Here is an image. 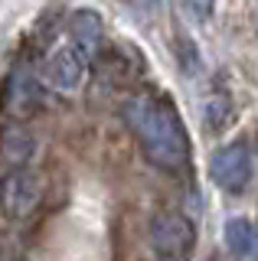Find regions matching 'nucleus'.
Instances as JSON below:
<instances>
[{"instance_id":"f257e3e1","label":"nucleus","mask_w":258,"mask_h":261,"mask_svg":"<svg viewBox=\"0 0 258 261\" xmlns=\"http://www.w3.org/2000/svg\"><path fill=\"white\" fill-rule=\"evenodd\" d=\"M121 118L131 127L147 163H154L157 170L170 176L190 173V137L170 98L134 95L121 105Z\"/></svg>"},{"instance_id":"f03ea898","label":"nucleus","mask_w":258,"mask_h":261,"mask_svg":"<svg viewBox=\"0 0 258 261\" xmlns=\"http://www.w3.org/2000/svg\"><path fill=\"white\" fill-rule=\"evenodd\" d=\"M43 202V179L30 167H10L0 176V212L10 222H27Z\"/></svg>"},{"instance_id":"7ed1b4c3","label":"nucleus","mask_w":258,"mask_h":261,"mask_svg":"<svg viewBox=\"0 0 258 261\" xmlns=\"http://www.w3.org/2000/svg\"><path fill=\"white\" fill-rule=\"evenodd\" d=\"M147 242L164 261H183L196 248V225L183 212H157L150 219Z\"/></svg>"},{"instance_id":"20e7f679","label":"nucleus","mask_w":258,"mask_h":261,"mask_svg":"<svg viewBox=\"0 0 258 261\" xmlns=\"http://www.w3.org/2000/svg\"><path fill=\"white\" fill-rule=\"evenodd\" d=\"M255 176V163H252V150L245 141H232L213 150L209 157V179L229 196H242L248 190Z\"/></svg>"},{"instance_id":"39448f33","label":"nucleus","mask_w":258,"mask_h":261,"mask_svg":"<svg viewBox=\"0 0 258 261\" xmlns=\"http://www.w3.org/2000/svg\"><path fill=\"white\" fill-rule=\"evenodd\" d=\"M46 105V82H39L33 72L27 69H13L4 82L0 92V114L7 121H30L33 114L43 111Z\"/></svg>"},{"instance_id":"423d86ee","label":"nucleus","mask_w":258,"mask_h":261,"mask_svg":"<svg viewBox=\"0 0 258 261\" xmlns=\"http://www.w3.org/2000/svg\"><path fill=\"white\" fill-rule=\"evenodd\" d=\"M88 72H92V56L82 53L75 43L59 46L43 65V82L59 95H75L85 88Z\"/></svg>"},{"instance_id":"0eeeda50","label":"nucleus","mask_w":258,"mask_h":261,"mask_svg":"<svg viewBox=\"0 0 258 261\" xmlns=\"http://www.w3.org/2000/svg\"><path fill=\"white\" fill-rule=\"evenodd\" d=\"M33 157H36V137L30 134V127L20 121H7L0 127V160L7 167H30Z\"/></svg>"},{"instance_id":"6e6552de","label":"nucleus","mask_w":258,"mask_h":261,"mask_svg":"<svg viewBox=\"0 0 258 261\" xmlns=\"http://www.w3.org/2000/svg\"><path fill=\"white\" fill-rule=\"evenodd\" d=\"M69 33H72V43H75L82 53L88 56H95L98 53V43H101V36H105V27H101V16L95 13V10H75L69 16Z\"/></svg>"},{"instance_id":"1a4fd4ad","label":"nucleus","mask_w":258,"mask_h":261,"mask_svg":"<svg viewBox=\"0 0 258 261\" xmlns=\"http://www.w3.org/2000/svg\"><path fill=\"white\" fill-rule=\"evenodd\" d=\"M255 225H252V219H245V216H232V219H225V225H222V242H225V248L232 251L236 258H248L255 251Z\"/></svg>"},{"instance_id":"9d476101","label":"nucleus","mask_w":258,"mask_h":261,"mask_svg":"<svg viewBox=\"0 0 258 261\" xmlns=\"http://www.w3.org/2000/svg\"><path fill=\"white\" fill-rule=\"evenodd\" d=\"M150 4H164V0H150Z\"/></svg>"},{"instance_id":"9b49d317","label":"nucleus","mask_w":258,"mask_h":261,"mask_svg":"<svg viewBox=\"0 0 258 261\" xmlns=\"http://www.w3.org/2000/svg\"><path fill=\"white\" fill-rule=\"evenodd\" d=\"M209 261H219V258H209Z\"/></svg>"}]
</instances>
